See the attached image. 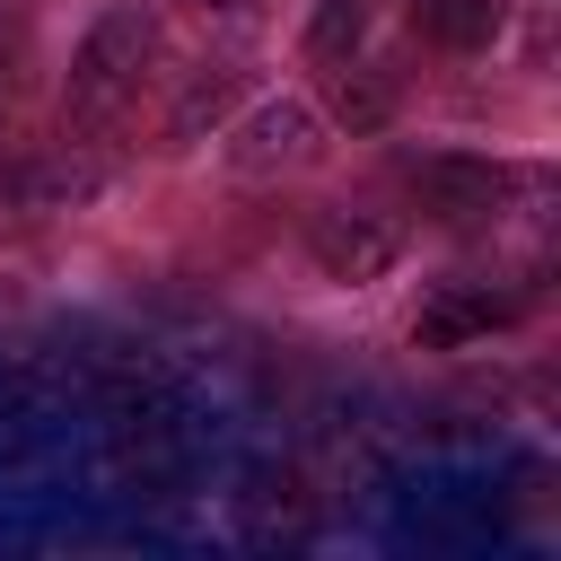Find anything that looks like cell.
Masks as SVG:
<instances>
[{
    "instance_id": "obj_1",
    "label": "cell",
    "mask_w": 561,
    "mask_h": 561,
    "mask_svg": "<svg viewBox=\"0 0 561 561\" xmlns=\"http://www.w3.org/2000/svg\"><path fill=\"white\" fill-rule=\"evenodd\" d=\"M158 61H167V26H158V9L114 0V9L79 35V53H70V79H61V131H70V140H105V131L140 105V88L158 79Z\"/></svg>"
},
{
    "instance_id": "obj_2",
    "label": "cell",
    "mask_w": 561,
    "mask_h": 561,
    "mask_svg": "<svg viewBox=\"0 0 561 561\" xmlns=\"http://www.w3.org/2000/svg\"><path fill=\"white\" fill-rule=\"evenodd\" d=\"M114 184V158L96 140H53V149H26V158H0V219H61V210H88L96 193Z\"/></svg>"
},
{
    "instance_id": "obj_3",
    "label": "cell",
    "mask_w": 561,
    "mask_h": 561,
    "mask_svg": "<svg viewBox=\"0 0 561 561\" xmlns=\"http://www.w3.org/2000/svg\"><path fill=\"white\" fill-rule=\"evenodd\" d=\"M403 184H412V202H421L430 219H447V228H491V219H500V202L517 193V167L430 149V158H403Z\"/></svg>"
},
{
    "instance_id": "obj_4",
    "label": "cell",
    "mask_w": 561,
    "mask_h": 561,
    "mask_svg": "<svg viewBox=\"0 0 561 561\" xmlns=\"http://www.w3.org/2000/svg\"><path fill=\"white\" fill-rule=\"evenodd\" d=\"M316 149H324V114L298 105V96H263V105H245L237 131H228V167H237L245 184L298 175V167H316Z\"/></svg>"
},
{
    "instance_id": "obj_5",
    "label": "cell",
    "mask_w": 561,
    "mask_h": 561,
    "mask_svg": "<svg viewBox=\"0 0 561 561\" xmlns=\"http://www.w3.org/2000/svg\"><path fill=\"white\" fill-rule=\"evenodd\" d=\"M307 254H316V272L342 280V289L386 280L394 254H403V219H394V210H368V202H333V210L307 219Z\"/></svg>"
},
{
    "instance_id": "obj_6",
    "label": "cell",
    "mask_w": 561,
    "mask_h": 561,
    "mask_svg": "<svg viewBox=\"0 0 561 561\" xmlns=\"http://www.w3.org/2000/svg\"><path fill=\"white\" fill-rule=\"evenodd\" d=\"M526 307H535V298H526V289H508V280H438V289L421 298V316H412V342H430V351H456V342L508 333Z\"/></svg>"
},
{
    "instance_id": "obj_7",
    "label": "cell",
    "mask_w": 561,
    "mask_h": 561,
    "mask_svg": "<svg viewBox=\"0 0 561 561\" xmlns=\"http://www.w3.org/2000/svg\"><path fill=\"white\" fill-rule=\"evenodd\" d=\"M237 96H245V70H237V61L184 70V88H175V105H167V149H193L202 131H219V123L237 114Z\"/></svg>"
},
{
    "instance_id": "obj_8",
    "label": "cell",
    "mask_w": 561,
    "mask_h": 561,
    "mask_svg": "<svg viewBox=\"0 0 561 561\" xmlns=\"http://www.w3.org/2000/svg\"><path fill=\"white\" fill-rule=\"evenodd\" d=\"M324 88H333V123L342 131H377L386 114H394V70H377V61H333L324 70Z\"/></svg>"
},
{
    "instance_id": "obj_9",
    "label": "cell",
    "mask_w": 561,
    "mask_h": 561,
    "mask_svg": "<svg viewBox=\"0 0 561 561\" xmlns=\"http://www.w3.org/2000/svg\"><path fill=\"white\" fill-rule=\"evenodd\" d=\"M508 0H412V26L438 44V53H482L500 35Z\"/></svg>"
},
{
    "instance_id": "obj_10",
    "label": "cell",
    "mask_w": 561,
    "mask_h": 561,
    "mask_svg": "<svg viewBox=\"0 0 561 561\" xmlns=\"http://www.w3.org/2000/svg\"><path fill=\"white\" fill-rule=\"evenodd\" d=\"M359 35H368V0H316L307 9V61H351L359 53Z\"/></svg>"
},
{
    "instance_id": "obj_11",
    "label": "cell",
    "mask_w": 561,
    "mask_h": 561,
    "mask_svg": "<svg viewBox=\"0 0 561 561\" xmlns=\"http://www.w3.org/2000/svg\"><path fill=\"white\" fill-rule=\"evenodd\" d=\"M18 79H26V18H18V0H0V114H9Z\"/></svg>"
},
{
    "instance_id": "obj_12",
    "label": "cell",
    "mask_w": 561,
    "mask_h": 561,
    "mask_svg": "<svg viewBox=\"0 0 561 561\" xmlns=\"http://www.w3.org/2000/svg\"><path fill=\"white\" fill-rule=\"evenodd\" d=\"M184 18H202V26H219V35H245L254 18H263V0H175Z\"/></svg>"
}]
</instances>
